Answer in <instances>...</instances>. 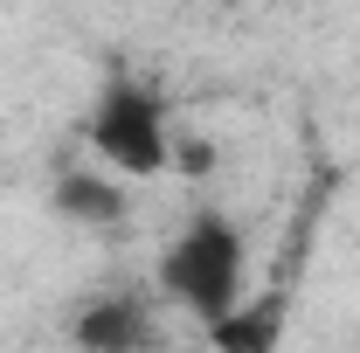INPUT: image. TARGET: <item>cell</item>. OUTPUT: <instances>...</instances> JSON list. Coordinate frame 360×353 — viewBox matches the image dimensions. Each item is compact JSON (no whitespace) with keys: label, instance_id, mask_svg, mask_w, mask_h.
<instances>
[{"label":"cell","instance_id":"5","mask_svg":"<svg viewBox=\"0 0 360 353\" xmlns=\"http://www.w3.org/2000/svg\"><path fill=\"white\" fill-rule=\"evenodd\" d=\"M208 333V347L215 353H277V333H284V319H277V298H243V305L215 319V326H201Z\"/></svg>","mask_w":360,"mask_h":353},{"label":"cell","instance_id":"6","mask_svg":"<svg viewBox=\"0 0 360 353\" xmlns=\"http://www.w3.org/2000/svg\"><path fill=\"white\" fill-rule=\"evenodd\" d=\"M167 174H215V139L174 132V167H167Z\"/></svg>","mask_w":360,"mask_h":353},{"label":"cell","instance_id":"2","mask_svg":"<svg viewBox=\"0 0 360 353\" xmlns=\"http://www.w3.org/2000/svg\"><path fill=\"white\" fill-rule=\"evenodd\" d=\"M84 153L118 180H160L174 167V111L146 77H104L84 111Z\"/></svg>","mask_w":360,"mask_h":353},{"label":"cell","instance_id":"3","mask_svg":"<svg viewBox=\"0 0 360 353\" xmlns=\"http://www.w3.org/2000/svg\"><path fill=\"white\" fill-rule=\"evenodd\" d=\"M70 347L77 353H160L167 326L139 291H97L70 312Z\"/></svg>","mask_w":360,"mask_h":353},{"label":"cell","instance_id":"7","mask_svg":"<svg viewBox=\"0 0 360 353\" xmlns=\"http://www.w3.org/2000/svg\"><path fill=\"white\" fill-rule=\"evenodd\" d=\"M180 7H201V0H180Z\"/></svg>","mask_w":360,"mask_h":353},{"label":"cell","instance_id":"1","mask_svg":"<svg viewBox=\"0 0 360 353\" xmlns=\"http://www.w3.org/2000/svg\"><path fill=\"white\" fill-rule=\"evenodd\" d=\"M153 277H160V298L180 305L187 319H201V326L229 319L250 298V236H243V222L229 208H194L167 236Z\"/></svg>","mask_w":360,"mask_h":353},{"label":"cell","instance_id":"4","mask_svg":"<svg viewBox=\"0 0 360 353\" xmlns=\"http://www.w3.org/2000/svg\"><path fill=\"white\" fill-rule=\"evenodd\" d=\"M49 208L63 222H77V229H118L125 222V180L111 174V167H97V160L63 167L56 187H49Z\"/></svg>","mask_w":360,"mask_h":353}]
</instances>
